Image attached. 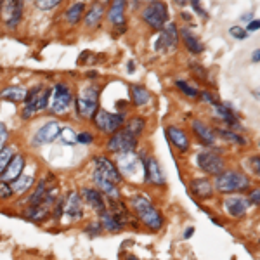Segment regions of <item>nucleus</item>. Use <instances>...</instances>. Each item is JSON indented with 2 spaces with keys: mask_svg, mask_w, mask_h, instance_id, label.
I'll return each mask as SVG.
<instances>
[{
  "mask_svg": "<svg viewBox=\"0 0 260 260\" xmlns=\"http://www.w3.org/2000/svg\"><path fill=\"white\" fill-rule=\"evenodd\" d=\"M229 33L234 37V39H238V40L246 39V35H248L245 28H241V26H233V28H231V30H229Z\"/></svg>",
  "mask_w": 260,
  "mask_h": 260,
  "instance_id": "obj_39",
  "label": "nucleus"
},
{
  "mask_svg": "<svg viewBox=\"0 0 260 260\" xmlns=\"http://www.w3.org/2000/svg\"><path fill=\"white\" fill-rule=\"evenodd\" d=\"M59 137L64 144H75V142H77V134H75L73 128H70V127H61Z\"/></svg>",
  "mask_w": 260,
  "mask_h": 260,
  "instance_id": "obj_35",
  "label": "nucleus"
},
{
  "mask_svg": "<svg viewBox=\"0 0 260 260\" xmlns=\"http://www.w3.org/2000/svg\"><path fill=\"white\" fill-rule=\"evenodd\" d=\"M104 14V6L103 4H95L92 9L87 12V16H85V23H87V26H95V24L101 21V16Z\"/></svg>",
  "mask_w": 260,
  "mask_h": 260,
  "instance_id": "obj_29",
  "label": "nucleus"
},
{
  "mask_svg": "<svg viewBox=\"0 0 260 260\" xmlns=\"http://www.w3.org/2000/svg\"><path fill=\"white\" fill-rule=\"evenodd\" d=\"M132 207L136 213L139 215V219L144 222L146 228H149L151 231H158L163 225V217L161 213L153 207V203L146 198L144 194H137L132 198Z\"/></svg>",
  "mask_w": 260,
  "mask_h": 260,
  "instance_id": "obj_2",
  "label": "nucleus"
},
{
  "mask_svg": "<svg viewBox=\"0 0 260 260\" xmlns=\"http://www.w3.org/2000/svg\"><path fill=\"white\" fill-rule=\"evenodd\" d=\"M144 180L149 184H163L165 182V175L158 165V161L154 158H149L148 161L144 163Z\"/></svg>",
  "mask_w": 260,
  "mask_h": 260,
  "instance_id": "obj_17",
  "label": "nucleus"
},
{
  "mask_svg": "<svg viewBox=\"0 0 260 260\" xmlns=\"http://www.w3.org/2000/svg\"><path fill=\"white\" fill-rule=\"evenodd\" d=\"M83 194V200L87 201V205L92 208V210H95V213H99V215H103L104 212L108 210L106 205H104V200H103V194H101L99 191L95 189H83L82 191Z\"/></svg>",
  "mask_w": 260,
  "mask_h": 260,
  "instance_id": "obj_19",
  "label": "nucleus"
},
{
  "mask_svg": "<svg viewBox=\"0 0 260 260\" xmlns=\"http://www.w3.org/2000/svg\"><path fill=\"white\" fill-rule=\"evenodd\" d=\"M192 128H194L196 136L200 137L201 141L205 142V144H213L215 142V134H213V130L210 127H207V125L203 123V121H192Z\"/></svg>",
  "mask_w": 260,
  "mask_h": 260,
  "instance_id": "obj_25",
  "label": "nucleus"
},
{
  "mask_svg": "<svg viewBox=\"0 0 260 260\" xmlns=\"http://www.w3.org/2000/svg\"><path fill=\"white\" fill-rule=\"evenodd\" d=\"M250 186V180L241 172H222L217 175L215 187L220 192H234V191H245Z\"/></svg>",
  "mask_w": 260,
  "mask_h": 260,
  "instance_id": "obj_4",
  "label": "nucleus"
},
{
  "mask_svg": "<svg viewBox=\"0 0 260 260\" xmlns=\"http://www.w3.org/2000/svg\"><path fill=\"white\" fill-rule=\"evenodd\" d=\"M192 7H194V9H196V11H198V12H201V14H203V16H205V18H207V12H205L203 9H201V7H200V4H198V2H194V0H192Z\"/></svg>",
  "mask_w": 260,
  "mask_h": 260,
  "instance_id": "obj_45",
  "label": "nucleus"
},
{
  "mask_svg": "<svg viewBox=\"0 0 260 260\" xmlns=\"http://www.w3.org/2000/svg\"><path fill=\"white\" fill-rule=\"evenodd\" d=\"M258 194H260V191H258V189H255V191L250 194V201L255 205V207H258Z\"/></svg>",
  "mask_w": 260,
  "mask_h": 260,
  "instance_id": "obj_44",
  "label": "nucleus"
},
{
  "mask_svg": "<svg viewBox=\"0 0 260 260\" xmlns=\"http://www.w3.org/2000/svg\"><path fill=\"white\" fill-rule=\"evenodd\" d=\"M83 11H85V4H83V2L73 4V6L66 11V19H68L70 23H78L80 18L83 16Z\"/></svg>",
  "mask_w": 260,
  "mask_h": 260,
  "instance_id": "obj_30",
  "label": "nucleus"
},
{
  "mask_svg": "<svg viewBox=\"0 0 260 260\" xmlns=\"http://www.w3.org/2000/svg\"><path fill=\"white\" fill-rule=\"evenodd\" d=\"M179 44V33L175 23H167L161 30V35L158 37L154 49L156 50H174Z\"/></svg>",
  "mask_w": 260,
  "mask_h": 260,
  "instance_id": "obj_11",
  "label": "nucleus"
},
{
  "mask_svg": "<svg viewBox=\"0 0 260 260\" xmlns=\"http://www.w3.org/2000/svg\"><path fill=\"white\" fill-rule=\"evenodd\" d=\"M182 39H184V44H186V47L191 50L192 54H200V52H203V44L200 42L198 37L192 33L189 28H182Z\"/></svg>",
  "mask_w": 260,
  "mask_h": 260,
  "instance_id": "obj_24",
  "label": "nucleus"
},
{
  "mask_svg": "<svg viewBox=\"0 0 260 260\" xmlns=\"http://www.w3.org/2000/svg\"><path fill=\"white\" fill-rule=\"evenodd\" d=\"M258 26H260V21L258 19H253L251 23L248 24V28H246V33L248 31H257L258 30Z\"/></svg>",
  "mask_w": 260,
  "mask_h": 260,
  "instance_id": "obj_43",
  "label": "nucleus"
},
{
  "mask_svg": "<svg viewBox=\"0 0 260 260\" xmlns=\"http://www.w3.org/2000/svg\"><path fill=\"white\" fill-rule=\"evenodd\" d=\"M213 108H215V113L225 121V123L231 125L233 128H240V121H238L236 115H234V113L231 111L225 104H220V103H217V101H215V103H213Z\"/></svg>",
  "mask_w": 260,
  "mask_h": 260,
  "instance_id": "obj_23",
  "label": "nucleus"
},
{
  "mask_svg": "<svg viewBox=\"0 0 260 260\" xmlns=\"http://www.w3.org/2000/svg\"><path fill=\"white\" fill-rule=\"evenodd\" d=\"M219 136H222L224 139H228L229 142H234V144H245V139H243L241 136H238V134H233L231 130L220 128L219 130Z\"/></svg>",
  "mask_w": 260,
  "mask_h": 260,
  "instance_id": "obj_36",
  "label": "nucleus"
},
{
  "mask_svg": "<svg viewBox=\"0 0 260 260\" xmlns=\"http://www.w3.org/2000/svg\"><path fill=\"white\" fill-rule=\"evenodd\" d=\"M132 95H134V103H136V106L148 104V101H149L148 89H144V87H141V85H132Z\"/></svg>",
  "mask_w": 260,
  "mask_h": 260,
  "instance_id": "obj_31",
  "label": "nucleus"
},
{
  "mask_svg": "<svg viewBox=\"0 0 260 260\" xmlns=\"http://www.w3.org/2000/svg\"><path fill=\"white\" fill-rule=\"evenodd\" d=\"M251 161H253V165H255V172H257V174H258V156H255Z\"/></svg>",
  "mask_w": 260,
  "mask_h": 260,
  "instance_id": "obj_48",
  "label": "nucleus"
},
{
  "mask_svg": "<svg viewBox=\"0 0 260 260\" xmlns=\"http://www.w3.org/2000/svg\"><path fill=\"white\" fill-rule=\"evenodd\" d=\"M71 99H73V95H71L68 87L64 83H57L54 87V90H50V110L57 113V115H61V113H64L71 106Z\"/></svg>",
  "mask_w": 260,
  "mask_h": 260,
  "instance_id": "obj_8",
  "label": "nucleus"
},
{
  "mask_svg": "<svg viewBox=\"0 0 260 260\" xmlns=\"http://www.w3.org/2000/svg\"><path fill=\"white\" fill-rule=\"evenodd\" d=\"M137 146V139L128 134L127 130H121V132H115L113 137L108 142V149L111 153H120V154H125V153H132Z\"/></svg>",
  "mask_w": 260,
  "mask_h": 260,
  "instance_id": "obj_9",
  "label": "nucleus"
},
{
  "mask_svg": "<svg viewBox=\"0 0 260 260\" xmlns=\"http://www.w3.org/2000/svg\"><path fill=\"white\" fill-rule=\"evenodd\" d=\"M192 233H194V229H192V228L186 229V233H184V238H191V236H192Z\"/></svg>",
  "mask_w": 260,
  "mask_h": 260,
  "instance_id": "obj_47",
  "label": "nucleus"
},
{
  "mask_svg": "<svg viewBox=\"0 0 260 260\" xmlns=\"http://www.w3.org/2000/svg\"><path fill=\"white\" fill-rule=\"evenodd\" d=\"M31 184H33V177H30V175H19V177L12 182L11 189L12 192H24Z\"/></svg>",
  "mask_w": 260,
  "mask_h": 260,
  "instance_id": "obj_32",
  "label": "nucleus"
},
{
  "mask_svg": "<svg viewBox=\"0 0 260 260\" xmlns=\"http://www.w3.org/2000/svg\"><path fill=\"white\" fill-rule=\"evenodd\" d=\"M258 56H260V50L255 49V52H253V56H251V59H253L255 62H258Z\"/></svg>",
  "mask_w": 260,
  "mask_h": 260,
  "instance_id": "obj_46",
  "label": "nucleus"
},
{
  "mask_svg": "<svg viewBox=\"0 0 260 260\" xmlns=\"http://www.w3.org/2000/svg\"><path fill=\"white\" fill-rule=\"evenodd\" d=\"M94 182L103 192H106L110 198H118L116 186L121 182L120 170L115 167V163L110 161L108 158H95L94 167Z\"/></svg>",
  "mask_w": 260,
  "mask_h": 260,
  "instance_id": "obj_1",
  "label": "nucleus"
},
{
  "mask_svg": "<svg viewBox=\"0 0 260 260\" xmlns=\"http://www.w3.org/2000/svg\"><path fill=\"white\" fill-rule=\"evenodd\" d=\"M175 85H177L186 95H189V98H196V95H198V90H196L194 87H191L189 83H186L184 80H177L175 82Z\"/></svg>",
  "mask_w": 260,
  "mask_h": 260,
  "instance_id": "obj_37",
  "label": "nucleus"
},
{
  "mask_svg": "<svg viewBox=\"0 0 260 260\" xmlns=\"http://www.w3.org/2000/svg\"><path fill=\"white\" fill-rule=\"evenodd\" d=\"M92 141H94V137H92V134L89 132H83L77 136V142H80V144H90Z\"/></svg>",
  "mask_w": 260,
  "mask_h": 260,
  "instance_id": "obj_40",
  "label": "nucleus"
},
{
  "mask_svg": "<svg viewBox=\"0 0 260 260\" xmlns=\"http://www.w3.org/2000/svg\"><path fill=\"white\" fill-rule=\"evenodd\" d=\"M54 200H56V196H54V191H49L47 196H45V198L42 200L39 205H33V207H30L26 212H24V217H26V219H30V220H35V222L44 220L45 217L49 215L50 208H52Z\"/></svg>",
  "mask_w": 260,
  "mask_h": 260,
  "instance_id": "obj_12",
  "label": "nucleus"
},
{
  "mask_svg": "<svg viewBox=\"0 0 260 260\" xmlns=\"http://www.w3.org/2000/svg\"><path fill=\"white\" fill-rule=\"evenodd\" d=\"M26 94L28 90L23 89V87H18V85H11L7 89L2 90V98L7 99V101H12V103H18V101H24L26 99Z\"/></svg>",
  "mask_w": 260,
  "mask_h": 260,
  "instance_id": "obj_26",
  "label": "nucleus"
},
{
  "mask_svg": "<svg viewBox=\"0 0 260 260\" xmlns=\"http://www.w3.org/2000/svg\"><path fill=\"white\" fill-rule=\"evenodd\" d=\"M23 167H24V158L21 156V154L14 156L9 165H7V169L2 172V180H0V182H6V184L14 182L21 175V172H23Z\"/></svg>",
  "mask_w": 260,
  "mask_h": 260,
  "instance_id": "obj_18",
  "label": "nucleus"
},
{
  "mask_svg": "<svg viewBox=\"0 0 260 260\" xmlns=\"http://www.w3.org/2000/svg\"><path fill=\"white\" fill-rule=\"evenodd\" d=\"M49 99H50V89H47L45 85H37L35 89L26 94V99H24L26 104H24L23 116L24 118H30L33 113L45 110L49 106Z\"/></svg>",
  "mask_w": 260,
  "mask_h": 260,
  "instance_id": "obj_3",
  "label": "nucleus"
},
{
  "mask_svg": "<svg viewBox=\"0 0 260 260\" xmlns=\"http://www.w3.org/2000/svg\"><path fill=\"white\" fill-rule=\"evenodd\" d=\"M11 194H12V189H11L9 184L0 182V198H9Z\"/></svg>",
  "mask_w": 260,
  "mask_h": 260,
  "instance_id": "obj_41",
  "label": "nucleus"
},
{
  "mask_svg": "<svg viewBox=\"0 0 260 260\" xmlns=\"http://www.w3.org/2000/svg\"><path fill=\"white\" fill-rule=\"evenodd\" d=\"M101 219H103V228H106L110 233H118V231H121V228H123V224H121V220L118 217L113 215V213L108 210L101 215Z\"/></svg>",
  "mask_w": 260,
  "mask_h": 260,
  "instance_id": "obj_28",
  "label": "nucleus"
},
{
  "mask_svg": "<svg viewBox=\"0 0 260 260\" xmlns=\"http://www.w3.org/2000/svg\"><path fill=\"white\" fill-rule=\"evenodd\" d=\"M224 207L233 217H243L248 210V203H246L245 198L241 196H229L228 200L224 201Z\"/></svg>",
  "mask_w": 260,
  "mask_h": 260,
  "instance_id": "obj_20",
  "label": "nucleus"
},
{
  "mask_svg": "<svg viewBox=\"0 0 260 260\" xmlns=\"http://www.w3.org/2000/svg\"><path fill=\"white\" fill-rule=\"evenodd\" d=\"M59 4V0H37V7L47 11V9H54V7Z\"/></svg>",
  "mask_w": 260,
  "mask_h": 260,
  "instance_id": "obj_38",
  "label": "nucleus"
},
{
  "mask_svg": "<svg viewBox=\"0 0 260 260\" xmlns=\"http://www.w3.org/2000/svg\"><path fill=\"white\" fill-rule=\"evenodd\" d=\"M123 115H118V113H108L106 110H98L94 115V123L101 132L106 134H115L118 132V128L123 125Z\"/></svg>",
  "mask_w": 260,
  "mask_h": 260,
  "instance_id": "obj_5",
  "label": "nucleus"
},
{
  "mask_svg": "<svg viewBox=\"0 0 260 260\" xmlns=\"http://www.w3.org/2000/svg\"><path fill=\"white\" fill-rule=\"evenodd\" d=\"M144 125H146V121L142 120V118H134V120H130L128 121V127L125 128L128 134H132L134 137H137L139 134L144 130Z\"/></svg>",
  "mask_w": 260,
  "mask_h": 260,
  "instance_id": "obj_33",
  "label": "nucleus"
},
{
  "mask_svg": "<svg viewBox=\"0 0 260 260\" xmlns=\"http://www.w3.org/2000/svg\"><path fill=\"white\" fill-rule=\"evenodd\" d=\"M21 12H23V4L9 0V2L2 4V18L9 24L11 28H14L21 19Z\"/></svg>",
  "mask_w": 260,
  "mask_h": 260,
  "instance_id": "obj_14",
  "label": "nucleus"
},
{
  "mask_svg": "<svg viewBox=\"0 0 260 260\" xmlns=\"http://www.w3.org/2000/svg\"><path fill=\"white\" fill-rule=\"evenodd\" d=\"M118 169L128 177H134L141 169V161L134 153H125L118 158Z\"/></svg>",
  "mask_w": 260,
  "mask_h": 260,
  "instance_id": "obj_16",
  "label": "nucleus"
},
{
  "mask_svg": "<svg viewBox=\"0 0 260 260\" xmlns=\"http://www.w3.org/2000/svg\"><path fill=\"white\" fill-rule=\"evenodd\" d=\"M196 161H198V167L201 170H205L207 174H215L219 175L225 170V163L224 160L215 153H210V151H203L196 156Z\"/></svg>",
  "mask_w": 260,
  "mask_h": 260,
  "instance_id": "obj_10",
  "label": "nucleus"
},
{
  "mask_svg": "<svg viewBox=\"0 0 260 260\" xmlns=\"http://www.w3.org/2000/svg\"><path fill=\"white\" fill-rule=\"evenodd\" d=\"M62 210L66 212V215L73 220H78L82 219L83 215V210H82V201H80V196L77 192H70L68 198L64 200L62 203Z\"/></svg>",
  "mask_w": 260,
  "mask_h": 260,
  "instance_id": "obj_15",
  "label": "nucleus"
},
{
  "mask_svg": "<svg viewBox=\"0 0 260 260\" xmlns=\"http://www.w3.org/2000/svg\"><path fill=\"white\" fill-rule=\"evenodd\" d=\"M167 136H169V139L172 144L175 146L179 151H187V148H189V139H187L186 132L184 130H180L177 127H169L167 128Z\"/></svg>",
  "mask_w": 260,
  "mask_h": 260,
  "instance_id": "obj_21",
  "label": "nucleus"
},
{
  "mask_svg": "<svg viewBox=\"0 0 260 260\" xmlns=\"http://www.w3.org/2000/svg\"><path fill=\"white\" fill-rule=\"evenodd\" d=\"M61 125L57 121H47L45 125H42L39 132L35 134V144H49V142L56 141L59 137Z\"/></svg>",
  "mask_w": 260,
  "mask_h": 260,
  "instance_id": "obj_13",
  "label": "nucleus"
},
{
  "mask_svg": "<svg viewBox=\"0 0 260 260\" xmlns=\"http://www.w3.org/2000/svg\"><path fill=\"white\" fill-rule=\"evenodd\" d=\"M123 12H125V2L123 0H118V2H115L111 6V9H110V21L113 24H121L123 26V23H125V16H123Z\"/></svg>",
  "mask_w": 260,
  "mask_h": 260,
  "instance_id": "obj_27",
  "label": "nucleus"
},
{
  "mask_svg": "<svg viewBox=\"0 0 260 260\" xmlns=\"http://www.w3.org/2000/svg\"><path fill=\"white\" fill-rule=\"evenodd\" d=\"M7 136H9V132H7L6 125L0 123V149H4V144H6V141H7Z\"/></svg>",
  "mask_w": 260,
  "mask_h": 260,
  "instance_id": "obj_42",
  "label": "nucleus"
},
{
  "mask_svg": "<svg viewBox=\"0 0 260 260\" xmlns=\"http://www.w3.org/2000/svg\"><path fill=\"white\" fill-rule=\"evenodd\" d=\"M98 99H99V90L94 89V87H87L77 99L78 113L82 116H85V118H94L95 111H98V103H99Z\"/></svg>",
  "mask_w": 260,
  "mask_h": 260,
  "instance_id": "obj_7",
  "label": "nucleus"
},
{
  "mask_svg": "<svg viewBox=\"0 0 260 260\" xmlns=\"http://www.w3.org/2000/svg\"><path fill=\"white\" fill-rule=\"evenodd\" d=\"M12 158H14V154H12V149L11 148L0 149V175H2V172L7 169V165L11 163Z\"/></svg>",
  "mask_w": 260,
  "mask_h": 260,
  "instance_id": "obj_34",
  "label": "nucleus"
},
{
  "mask_svg": "<svg viewBox=\"0 0 260 260\" xmlns=\"http://www.w3.org/2000/svg\"><path fill=\"white\" fill-rule=\"evenodd\" d=\"M191 191H192V194L198 196V198H203V200L212 198L213 186L210 180H207V179H196V180H192V184H191Z\"/></svg>",
  "mask_w": 260,
  "mask_h": 260,
  "instance_id": "obj_22",
  "label": "nucleus"
},
{
  "mask_svg": "<svg viewBox=\"0 0 260 260\" xmlns=\"http://www.w3.org/2000/svg\"><path fill=\"white\" fill-rule=\"evenodd\" d=\"M167 16H169V11H167V6L163 2H151L144 11H142V19L149 24L151 28H156V30H161L167 23Z\"/></svg>",
  "mask_w": 260,
  "mask_h": 260,
  "instance_id": "obj_6",
  "label": "nucleus"
}]
</instances>
